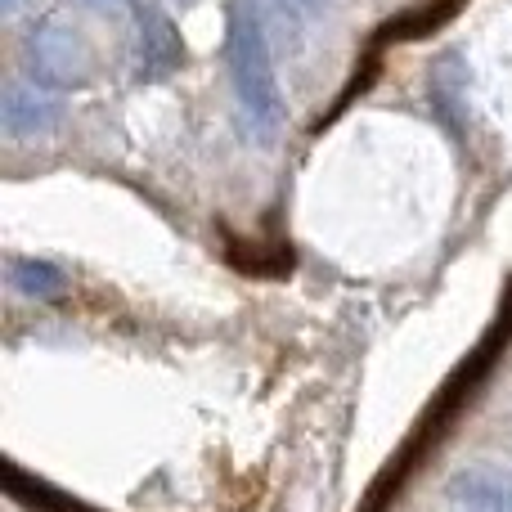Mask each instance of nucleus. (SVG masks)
Wrapping results in <instances>:
<instances>
[{"label":"nucleus","instance_id":"obj_4","mask_svg":"<svg viewBox=\"0 0 512 512\" xmlns=\"http://www.w3.org/2000/svg\"><path fill=\"white\" fill-rule=\"evenodd\" d=\"M0 122L9 135H36L59 122V104L45 95V86H9L0 99Z\"/></svg>","mask_w":512,"mask_h":512},{"label":"nucleus","instance_id":"obj_2","mask_svg":"<svg viewBox=\"0 0 512 512\" xmlns=\"http://www.w3.org/2000/svg\"><path fill=\"white\" fill-rule=\"evenodd\" d=\"M27 68L45 90H81L90 81V50L72 27L45 23L27 41Z\"/></svg>","mask_w":512,"mask_h":512},{"label":"nucleus","instance_id":"obj_3","mask_svg":"<svg viewBox=\"0 0 512 512\" xmlns=\"http://www.w3.org/2000/svg\"><path fill=\"white\" fill-rule=\"evenodd\" d=\"M180 54H185V45H180L171 18H162L153 5H140V77L144 81L167 77L180 63Z\"/></svg>","mask_w":512,"mask_h":512},{"label":"nucleus","instance_id":"obj_8","mask_svg":"<svg viewBox=\"0 0 512 512\" xmlns=\"http://www.w3.org/2000/svg\"><path fill=\"white\" fill-rule=\"evenodd\" d=\"M463 512H481V508H463Z\"/></svg>","mask_w":512,"mask_h":512},{"label":"nucleus","instance_id":"obj_5","mask_svg":"<svg viewBox=\"0 0 512 512\" xmlns=\"http://www.w3.org/2000/svg\"><path fill=\"white\" fill-rule=\"evenodd\" d=\"M225 256H230V265L234 270H243V274H288L292 270V248L288 243H274V248L265 252V248H239V243L230 239Z\"/></svg>","mask_w":512,"mask_h":512},{"label":"nucleus","instance_id":"obj_6","mask_svg":"<svg viewBox=\"0 0 512 512\" xmlns=\"http://www.w3.org/2000/svg\"><path fill=\"white\" fill-rule=\"evenodd\" d=\"M14 283L27 292V297H54V292L63 288V274L45 261H23L14 270Z\"/></svg>","mask_w":512,"mask_h":512},{"label":"nucleus","instance_id":"obj_7","mask_svg":"<svg viewBox=\"0 0 512 512\" xmlns=\"http://www.w3.org/2000/svg\"><path fill=\"white\" fill-rule=\"evenodd\" d=\"M270 5L274 9H279V14L283 18H288V23H310V18H315L319 14V5H324V0H270Z\"/></svg>","mask_w":512,"mask_h":512},{"label":"nucleus","instance_id":"obj_1","mask_svg":"<svg viewBox=\"0 0 512 512\" xmlns=\"http://www.w3.org/2000/svg\"><path fill=\"white\" fill-rule=\"evenodd\" d=\"M230 77L239 90L243 108L256 122L261 140H270L274 126H279V86H274V68H270V50H265V32L256 23L248 0H234L230 9Z\"/></svg>","mask_w":512,"mask_h":512}]
</instances>
